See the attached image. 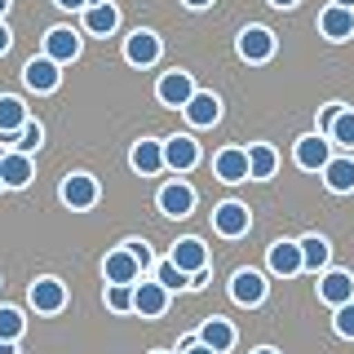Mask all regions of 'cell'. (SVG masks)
<instances>
[{
    "mask_svg": "<svg viewBox=\"0 0 354 354\" xmlns=\"http://www.w3.org/2000/svg\"><path fill=\"white\" fill-rule=\"evenodd\" d=\"M292 160H297V169H306V173H324L328 160H332V138L328 133H306V138H297Z\"/></svg>",
    "mask_w": 354,
    "mask_h": 354,
    "instance_id": "obj_1",
    "label": "cell"
},
{
    "mask_svg": "<svg viewBox=\"0 0 354 354\" xmlns=\"http://www.w3.org/2000/svg\"><path fill=\"white\" fill-rule=\"evenodd\" d=\"M97 199H102V186H97L93 173H71V177H62V204H66V208L84 213V208H93Z\"/></svg>",
    "mask_w": 354,
    "mask_h": 354,
    "instance_id": "obj_2",
    "label": "cell"
},
{
    "mask_svg": "<svg viewBox=\"0 0 354 354\" xmlns=\"http://www.w3.org/2000/svg\"><path fill=\"white\" fill-rule=\"evenodd\" d=\"M266 266H270V274H279V279H292V274L306 270V257H301V239H279L266 248Z\"/></svg>",
    "mask_w": 354,
    "mask_h": 354,
    "instance_id": "obj_3",
    "label": "cell"
},
{
    "mask_svg": "<svg viewBox=\"0 0 354 354\" xmlns=\"http://www.w3.org/2000/svg\"><path fill=\"white\" fill-rule=\"evenodd\" d=\"M248 226H252V213H248V204H239V199H226V204L213 208V230L221 239L248 235Z\"/></svg>",
    "mask_w": 354,
    "mask_h": 354,
    "instance_id": "obj_4",
    "label": "cell"
},
{
    "mask_svg": "<svg viewBox=\"0 0 354 354\" xmlns=\"http://www.w3.org/2000/svg\"><path fill=\"white\" fill-rule=\"evenodd\" d=\"M274 49H279V40H274L270 27H257V22H252V27L239 31V58L243 62H270Z\"/></svg>",
    "mask_w": 354,
    "mask_h": 354,
    "instance_id": "obj_5",
    "label": "cell"
},
{
    "mask_svg": "<svg viewBox=\"0 0 354 354\" xmlns=\"http://www.w3.org/2000/svg\"><path fill=\"white\" fill-rule=\"evenodd\" d=\"M169 288H164L160 279H142V283H133V315H142V319H160L164 310H169Z\"/></svg>",
    "mask_w": 354,
    "mask_h": 354,
    "instance_id": "obj_6",
    "label": "cell"
},
{
    "mask_svg": "<svg viewBox=\"0 0 354 354\" xmlns=\"http://www.w3.org/2000/svg\"><path fill=\"white\" fill-rule=\"evenodd\" d=\"M27 301H31V310H36V315H58V310H66V283L53 279V274H44V279L31 283Z\"/></svg>",
    "mask_w": 354,
    "mask_h": 354,
    "instance_id": "obj_7",
    "label": "cell"
},
{
    "mask_svg": "<svg viewBox=\"0 0 354 354\" xmlns=\"http://www.w3.org/2000/svg\"><path fill=\"white\" fill-rule=\"evenodd\" d=\"M199 164V142L191 133H173V138H164V169L173 173H191Z\"/></svg>",
    "mask_w": 354,
    "mask_h": 354,
    "instance_id": "obj_8",
    "label": "cell"
},
{
    "mask_svg": "<svg viewBox=\"0 0 354 354\" xmlns=\"http://www.w3.org/2000/svg\"><path fill=\"white\" fill-rule=\"evenodd\" d=\"M22 80H27L31 93H53V88L62 84V62H53L49 53H40V58H31L22 66Z\"/></svg>",
    "mask_w": 354,
    "mask_h": 354,
    "instance_id": "obj_9",
    "label": "cell"
},
{
    "mask_svg": "<svg viewBox=\"0 0 354 354\" xmlns=\"http://www.w3.org/2000/svg\"><path fill=\"white\" fill-rule=\"evenodd\" d=\"M155 204H160V213H164V217L182 221V217H191V213H195V191H191L186 182H164V186H160V195H155Z\"/></svg>",
    "mask_w": 354,
    "mask_h": 354,
    "instance_id": "obj_10",
    "label": "cell"
},
{
    "mask_svg": "<svg viewBox=\"0 0 354 354\" xmlns=\"http://www.w3.org/2000/svg\"><path fill=\"white\" fill-rule=\"evenodd\" d=\"M266 292H270V283H266L261 270H235L230 274V301L235 306H261Z\"/></svg>",
    "mask_w": 354,
    "mask_h": 354,
    "instance_id": "obj_11",
    "label": "cell"
},
{
    "mask_svg": "<svg viewBox=\"0 0 354 354\" xmlns=\"http://www.w3.org/2000/svg\"><path fill=\"white\" fill-rule=\"evenodd\" d=\"M155 97H160L164 106H177V111H182V106L195 97V80H191V71H164V75H160V84H155Z\"/></svg>",
    "mask_w": 354,
    "mask_h": 354,
    "instance_id": "obj_12",
    "label": "cell"
},
{
    "mask_svg": "<svg viewBox=\"0 0 354 354\" xmlns=\"http://www.w3.org/2000/svg\"><path fill=\"white\" fill-rule=\"evenodd\" d=\"M31 177H36V164H31L27 151L0 155V182H5V191H22V186H31Z\"/></svg>",
    "mask_w": 354,
    "mask_h": 354,
    "instance_id": "obj_13",
    "label": "cell"
},
{
    "mask_svg": "<svg viewBox=\"0 0 354 354\" xmlns=\"http://www.w3.org/2000/svg\"><path fill=\"white\" fill-rule=\"evenodd\" d=\"M319 36L332 40V44H346L354 36V9L346 5H328L324 14H319Z\"/></svg>",
    "mask_w": 354,
    "mask_h": 354,
    "instance_id": "obj_14",
    "label": "cell"
},
{
    "mask_svg": "<svg viewBox=\"0 0 354 354\" xmlns=\"http://www.w3.org/2000/svg\"><path fill=\"white\" fill-rule=\"evenodd\" d=\"M160 53H164V44H160L155 31H133V36L124 40V62L129 66H155Z\"/></svg>",
    "mask_w": 354,
    "mask_h": 354,
    "instance_id": "obj_15",
    "label": "cell"
},
{
    "mask_svg": "<svg viewBox=\"0 0 354 354\" xmlns=\"http://www.w3.org/2000/svg\"><path fill=\"white\" fill-rule=\"evenodd\" d=\"M102 279L106 283H138L142 279V261L133 257L129 248H115V252H106V261H102Z\"/></svg>",
    "mask_w": 354,
    "mask_h": 354,
    "instance_id": "obj_16",
    "label": "cell"
},
{
    "mask_svg": "<svg viewBox=\"0 0 354 354\" xmlns=\"http://www.w3.org/2000/svg\"><path fill=\"white\" fill-rule=\"evenodd\" d=\"M169 257L182 266L186 274H204V270H208V243H204V239H195V235H186V239H177V243H173Z\"/></svg>",
    "mask_w": 354,
    "mask_h": 354,
    "instance_id": "obj_17",
    "label": "cell"
},
{
    "mask_svg": "<svg viewBox=\"0 0 354 354\" xmlns=\"http://www.w3.org/2000/svg\"><path fill=\"white\" fill-rule=\"evenodd\" d=\"M182 115L191 120V129H213L221 120V97L217 93H199V88H195V97L182 106Z\"/></svg>",
    "mask_w": 354,
    "mask_h": 354,
    "instance_id": "obj_18",
    "label": "cell"
},
{
    "mask_svg": "<svg viewBox=\"0 0 354 354\" xmlns=\"http://www.w3.org/2000/svg\"><path fill=\"white\" fill-rule=\"evenodd\" d=\"M213 173H217V182H226V186H235V182H248V151H239V147H226V151H217V160H213Z\"/></svg>",
    "mask_w": 354,
    "mask_h": 354,
    "instance_id": "obj_19",
    "label": "cell"
},
{
    "mask_svg": "<svg viewBox=\"0 0 354 354\" xmlns=\"http://www.w3.org/2000/svg\"><path fill=\"white\" fill-rule=\"evenodd\" d=\"M129 164L138 169L142 177H155V173H164V142H155V138H142V142H133V151H129Z\"/></svg>",
    "mask_w": 354,
    "mask_h": 354,
    "instance_id": "obj_20",
    "label": "cell"
},
{
    "mask_svg": "<svg viewBox=\"0 0 354 354\" xmlns=\"http://www.w3.org/2000/svg\"><path fill=\"white\" fill-rule=\"evenodd\" d=\"M319 297H324L332 310L354 301V274L350 270H324V279H319Z\"/></svg>",
    "mask_w": 354,
    "mask_h": 354,
    "instance_id": "obj_21",
    "label": "cell"
},
{
    "mask_svg": "<svg viewBox=\"0 0 354 354\" xmlns=\"http://www.w3.org/2000/svg\"><path fill=\"white\" fill-rule=\"evenodd\" d=\"M44 53H49L53 62H62V66L75 62L80 58V36H75L71 27H53L49 36H44Z\"/></svg>",
    "mask_w": 354,
    "mask_h": 354,
    "instance_id": "obj_22",
    "label": "cell"
},
{
    "mask_svg": "<svg viewBox=\"0 0 354 354\" xmlns=\"http://www.w3.org/2000/svg\"><path fill=\"white\" fill-rule=\"evenodd\" d=\"M27 106H22V97L14 93H0V142H14L18 138V129L27 124Z\"/></svg>",
    "mask_w": 354,
    "mask_h": 354,
    "instance_id": "obj_23",
    "label": "cell"
},
{
    "mask_svg": "<svg viewBox=\"0 0 354 354\" xmlns=\"http://www.w3.org/2000/svg\"><path fill=\"white\" fill-rule=\"evenodd\" d=\"M199 341L204 346H213L217 354H226V350H235V341H239V332H235V324L230 319H204V328H199Z\"/></svg>",
    "mask_w": 354,
    "mask_h": 354,
    "instance_id": "obj_24",
    "label": "cell"
},
{
    "mask_svg": "<svg viewBox=\"0 0 354 354\" xmlns=\"http://www.w3.org/2000/svg\"><path fill=\"white\" fill-rule=\"evenodd\" d=\"M274 169H279V151H274L270 142L248 147V182H270Z\"/></svg>",
    "mask_w": 354,
    "mask_h": 354,
    "instance_id": "obj_25",
    "label": "cell"
},
{
    "mask_svg": "<svg viewBox=\"0 0 354 354\" xmlns=\"http://www.w3.org/2000/svg\"><path fill=\"white\" fill-rule=\"evenodd\" d=\"M324 186H328L332 195H350L354 191V160H350V155H332V160H328Z\"/></svg>",
    "mask_w": 354,
    "mask_h": 354,
    "instance_id": "obj_26",
    "label": "cell"
},
{
    "mask_svg": "<svg viewBox=\"0 0 354 354\" xmlns=\"http://www.w3.org/2000/svg\"><path fill=\"white\" fill-rule=\"evenodd\" d=\"M115 27H120V9L111 5V0H97V5L84 9V31L88 36H111Z\"/></svg>",
    "mask_w": 354,
    "mask_h": 354,
    "instance_id": "obj_27",
    "label": "cell"
},
{
    "mask_svg": "<svg viewBox=\"0 0 354 354\" xmlns=\"http://www.w3.org/2000/svg\"><path fill=\"white\" fill-rule=\"evenodd\" d=\"M301 257H306V270H324L328 257H332L328 239L324 235H301Z\"/></svg>",
    "mask_w": 354,
    "mask_h": 354,
    "instance_id": "obj_28",
    "label": "cell"
},
{
    "mask_svg": "<svg viewBox=\"0 0 354 354\" xmlns=\"http://www.w3.org/2000/svg\"><path fill=\"white\" fill-rule=\"evenodd\" d=\"M328 138H332V147H354V111L350 106H341L337 111V120H332V129H328Z\"/></svg>",
    "mask_w": 354,
    "mask_h": 354,
    "instance_id": "obj_29",
    "label": "cell"
},
{
    "mask_svg": "<svg viewBox=\"0 0 354 354\" xmlns=\"http://www.w3.org/2000/svg\"><path fill=\"white\" fill-rule=\"evenodd\" d=\"M155 279H160L164 288H169V292H177V288H191V274H186V270H182V266H177L173 257L155 266Z\"/></svg>",
    "mask_w": 354,
    "mask_h": 354,
    "instance_id": "obj_30",
    "label": "cell"
},
{
    "mask_svg": "<svg viewBox=\"0 0 354 354\" xmlns=\"http://www.w3.org/2000/svg\"><path fill=\"white\" fill-rule=\"evenodd\" d=\"M22 332H27V319H22V310L0 306V337H5V341H22Z\"/></svg>",
    "mask_w": 354,
    "mask_h": 354,
    "instance_id": "obj_31",
    "label": "cell"
},
{
    "mask_svg": "<svg viewBox=\"0 0 354 354\" xmlns=\"http://www.w3.org/2000/svg\"><path fill=\"white\" fill-rule=\"evenodd\" d=\"M106 310L129 315L133 310V283H106Z\"/></svg>",
    "mask_w": 354,
    "mask_h": 354,
    "instance_id": "obj_32",
    "label": "cell"
},
{
    "mask_svg": "<svg viewBox=\"0 0 354 354\" xmlns=\"http://www.w3.org/2000/svg\"><path fill=\"white\" fill-rule=\"evenodd\" d=\"M40 142H44V129L36 124V120H27V124L18 129V138H14V151H27V155H31Z\"/></svg>",
    "mask_w": 354,
    "mask_h": 354,
    "instance_id": "obj_33",
    "label": "cell"
},
{
    "mask_svg": "<svg viewBox=\"0 0 354 354\" xmlns=\"http://www.w3.org/2000/svg\"><path fill=\"white\" fill-rule=\"evenodd\" d=\"M332 328H337V337H354V301L337 306V315H332Z\"/></svg>",
    "mask_w": 354,
    "mask_h": 354,
    "instance_id": "obj_34",
    "label": "cell"
},
{
    "mask_svg": "<svg viewBox=\"0 0 354 354\" xmlns=\"http://www.w3.org/2000/svg\"><path fill=\"white\" fill-rule=\"evenodd\" d=\"M337 111H341V102H332V106H324V111H319V133H328V129H332Z\"/></svg>",
    "mask_w": 354,
    "mask_h": 354,
    "instance_id": "obj_35",
    "label": "cell"
},
{
    "mask_svg": "<svg viewBox=\"0 0 354 354\" xmlns=\"http://www.w3.org/2000/svg\"><path fill=\"white\" fill-rule=\"evenodd\" d=\"M124 248H129V252H133V257H138L142 266H147V261H151V252H147V243H138V239H133V243H124Z\"/></svg>",
    "mask_w": 354,
    "mask_h": 354,
    "instance_id": "obj_36",
    "label": "cell"
},
{
    "mask_svg": "<svg viewBox=\"0 0 354 354\" xmlns=\"http://www.w3.org/2000/svg\"><path fill=\"white\" fill-rule=\"evenodd\" d=\"M9 44H14V31H9L5 18H0V53H9Z\"/></svg>",
    "mask_w": 354,
    "mask_h": 354,
    "instance_id": "obj_37",
    "label": "cell"
},
{
    "mask_svg": "<svg viewBox=\"0 0 354 354\" xmlns=\"http://www.w3.org/2000/svg\"><path fill=\"white\" fill-rule=\"evenodd\" d=\"M53 5H58V9H80V14H84V9L93 5V0H53Z\"/></svg>",
    "mask_w": 354,
    "mask_h": 354,
    "instance_id": "obj_38",
    "label": "cell"
},
{
    "mask_svg": "<svg viewBox=\"0 0 354 354\" xmlns=\"http://www.w3.org/2000/svg\"><path fill=\"white\" fill-rule=\"evenodd\" d=\"M182 354H217V350H213V346H204V341H195V346H186Z\"/></svg>",
    "mask_w": 354,
    "mask_h": 354,
    "instance_id": "obj_39",
    "label": "cell"
},
{
    "mask_svg": "<svg viewBox=\"0 0 354 354\" xmlns=\"http://www.w3.org/2000/svg\"><path fill=\"white\" fill-rule=\"evenodd\" d=\"M0 354H18V341H5V337H0Z\"/></svg>",
    "mask_w": 354,
    "mask_h": 354,
    "instance_id": "obj_40",
    "label": "cell"
},
{
    "mask_svg": "<svg viewBox=\"0 0 354 354\" xmlns=\"http://www.w3.org/2000/svg\"><path fill=\"white\" fill-rule=\"evenodd\" d=\"M182 5H186V9H208L213 0H182Z\"/></svg>",
    "mask_w": 354,
    "mask_h": 354,
    "instance_id": "obj_41",
    "label": "cell"
},
{
    "mask_svg": "<svg viewBox=\"0 0 354 354\" xmlns=\"http://www.w3.org/2000/svg\"><path fill=\"white\" fill-rule=\"evenodd\" d=\"M270 5H274V9H297L301 0H270Z\"/></svg>",
    "mask_w": 354,
    "mask_h": 354,
    "instance_id": "obj_42",
    "label": "cell"
},
{
    "mask_svg": "<svg viewBox=\"0 0 354 354\" xmlns=\"http://www.w3.org/2000/svg\"><path fill=\"white\" fill-rule=\"evenodd\" d=\"M252 354H279V350H274V346H261V350H252Z\"/></svg>",
    "mask_w": 354,
    "mask_h": 354,
    "instance_id": "obj_43",
    "label": "cell"
},
{
    "mask_svg": "<svg viewBox=\"0 0 354 354\" xmlns=\"http://www.w3.org/2000/svg\"><path fill=\"white\" fill-rule=\"evenodd\" d=\"M9 14V0H0V18H5Z\"/></svg>",
    "mask_w": 354,
    "mask_h": 354,
    "instance_id": "obj_44",
    "label": "cell"
},
{
    "mask_svg": "<svg viewBox=\"0 0 354 354\" xmlns=\"http://www.w3.org/2000/svg\"><path fill=\"white\" fill-rule=\"evenodd\" d=\"M332 5H346V9H354V0H332Z\"/></svg>",
    "mask_w": 354,
    "mask_h": 354,
    "instance_id": "obj_45",
    "label": "cell"
},
{
    "mask_svg": "<svg viewBox=\"0 0 354 354\" xmlns=\"http://www.w3.org/2000/svg\"><path fill=\"white\" fill-rule=\"evenodd\" d=\"M151 354H173V350H151Z\"/></svg>",
    "mask_w": 354,
    "mask_h": 354,
    "instance_id": "obj_46",
    "label": "cell"
},
{
    "mask_svg": "<svg viewBox=\"0 0 354 354\" xmlns=\"http://www.w3.org/2000/svg\"><path fill=\"white\" fill-rule=\"evenodd\" d=\"M0 191H5V182H0Z\"/></svg>",
    "mask_w": 354,
    "mask_h": 354,
    "instance_id": "obj_47",
    "label": "cell"
},
{
    "mask_svg": "<svg viewBox=\"0 0 354 354\" xmlns=\"http://www.w3.org/2000/svg\"><path fill=\"white\" fill-rule=\"evenodd\" d=\"M93 5H97V0H93Z\"/></svg>",
    "mask_w": 354,
    "mask_h": 354,
    "instance_id": "obj_48",
    "label": "cell"
}]
</instances>
